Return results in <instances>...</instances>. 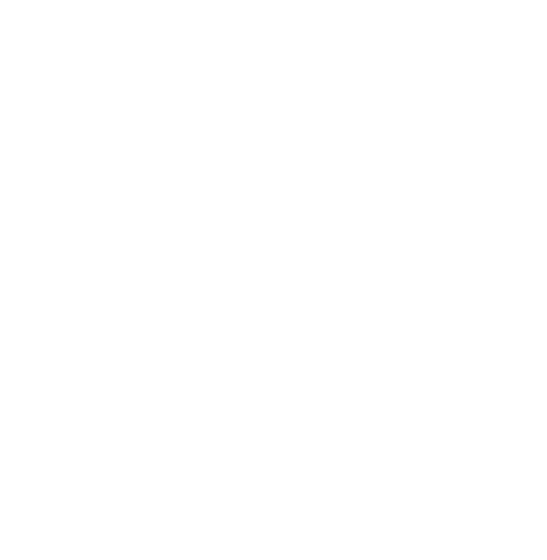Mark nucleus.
Wrapping results in <instances>:
<instances>
[]
</instances>
